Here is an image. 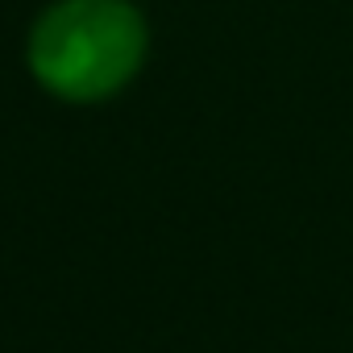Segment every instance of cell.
Listing matches in <instances>:
<instances>
[{
  "label": "cell",
  "instance_id": "obj_1",
  "mask_svg": "<svg viewBox=\"0 0 353 353\" xmlns=\"http://www.w3.org/2000/svg\"><path fill=\"white\" fill-rule=\"evenodd\" d=\"M145 26L125 0H59L30 34V67L59 100H104L133 79Z\"/></svg>",
  "mask_w": 353,
  "mask_h": 353
}]
</instances>
